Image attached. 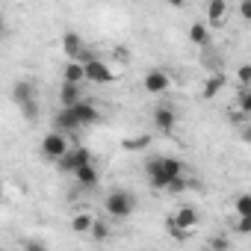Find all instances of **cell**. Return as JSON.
Instances as JSON below:
<instances>
[{
    "mask_svg": "<svg viewBox=\"0 0 251 251\" xmlns=\"http://www.w3.org/2000/svg\"><path fill=\"white\" fill-rule=\"evenodd\" d=\"M145 175H148V180H151L154 189L166 192L177 177H183V163L175 160V157H151L145 163Z\"/></svg>",
    "mask_w": 251,
    "mask_h": 251,
    "instance_id": "1",
    "label": "cell"
},
{
    "mask_svg": "<svg viewBox=\"0 0 251 251\" xmlns=\"http://www.w3.org/2000/svg\"><path fill=\"white\" fill-rule=\"evenodd\" d=\"M103 207H106V213H109L112 219H127V216L136 210V195L127 192V189H115V192L106 195Z\"/></svg>",
    "mask_w": 251,
    "mask_h": 251,
    "instance_id": "2",
    "label": "cell"
},
{
    "mask_svg": "<svg viewBox=\"0 0 251 251\" xmlns=\"http://www.w3.org/2000/svg\"><path fill=\"white\" fill-rule=\"evenodd\" d=\"M195 225H198V213H195L192 207H180V210L175 213V219L169 222V230L175 233V239H186Z\"/></svg>",
    "mask_w": 251,
    "mask_h": 251,
    "instance_id": "3",
    "label": "cell"
},
{
    "mask_svg": "<svg viewBox=\"0 0 251 251\" xmlns=\"http://www.w3.org/2000/svg\"><path fill=\"white\" fill-rule=\"evenodd\" d=\"M83 166H92V154H89V148H71L62 160H59V172H71V175H77Z\"/></svg>",
    "mask_w": 251,
    "mask_h": 251,
    "instance_id": "4",
    "label": "cell"
},
{
    "mask_svg": "<svg viewBox=\"0 0 251 251\" xmlns=\"http://www.w3.org/2000/svg\"><path fill=\"white\" fill-rule=\"evenodd\" d=\"M42 151H45V157H50V160H56V163H59L71 148H68V139L56 130V133H48V136L42 139Z\"/></svg>",
    "mask_w": 251,
    "mask_h": 251,
    "instance_id": "5",
    "label": "cell"
},
{
    "mask_svg": "<svg viewBox=\"0 0 251 251\" xmlns=\"http://www.w3.org/2000/svg\"><path fill=\"white\" fill-rule=\"evenodd\" d=\"M142 86H145V92H148V95H163V92H169L172 80H169V74H166L163 68H151V71L145 74Z\"/></svg>",
    "mask_w": 251,
    "mask_h": 251,
    "instance_id": "6",
    "label": "cell"
},
{
    "mask_svg": "<svg viewBox=\"0 0 251 251\" xmlns=\"http://www.w3.org/2000/svg\"><path fill=\"white\" fill-rule=\"evenodd\" d=\"M86 80H89V83H112V80H115V71H112L106 62L92 59V62H86Z\"/></svg>",
    "mask_w": 251,
    "mask_h": 251,
    "instance_id": "7",
    "label": "cell"
},
{
    "mask_svg": "<svg viewBox=\"0 0 251 251\" xmlns=\"http://www.w3.org/2000/svg\"><path fill=\"white\" fill-rule=\"evenodd\" d=\"M56 127H59V133H74V130L83 127V124H80V118H77L74 109H59L56 112Z\"/></svg>",
    "mask_w": 251,
    "mask_h": 251,
    "instance_id": "8",
    "label": "cell"
},
{
    "mask_svg": "<svg viewBox=\"0 0 251 251\" xmlns=\"http://www.w3.org/2000/svg\"><path fill=\"white\" fill-rule=\"evenodd\" d=\"M62 50H65V56H68V62L71 59H77V56H83V39L77 36V33H65L62 36Z\"/></svg>",
    "mask_w": 251,
    "mask_h": 251,
    "instance_id": "9",
    "label": "cell"
},
{
    "mask_svg": "<svg viewBox=\"0 0 251 251\" xmlns=\"http://www.w3.org/2000/svg\"><path fill=\"white\" fill-rule=\"evenodd\" d=\"M175 121H177V115H175L172 106H157V112H154V124H157L163 133H169V130L175 127Z\"/></svg>",
    "mask_w": 251,
    "mask_h": 251,
    "instance_id": "10",
    "label": "cell"
},
{
    "mask_svg": "<svg viewBox=\"0 0 251 251\" xmlns=\"http://www.w3.org/2000/svg\"><path fill=\"white\" fill-rule=\"evenodd\" d=\"M74 112H77V118H80V124L86 127V124H98V118H100V112H98V106H92V103H86V100H80L77 106H71Z\"/></svg>",
    "mask_w": 251,
    "mask_h": 251,
    "instance_id": "11",
    "label": "cell"
},
{
    "mask_svg": "<svg viewBox=\"0 0 251 251\" xmlns=\"http://www.w3.org/2000/svg\"><path fill=\"white\" fill-rule=\"evenodd\" d=\"M59 103H62V109L77 106V103H80V86H74V83H62V89H59Z\"/></svg>",
    "mask_w": 251,
    "mask_h": 251,
    "instance_id": "12",
    "label": "cell"
},
{
    "mask_svg": "<svg viewBox=\"0 0 251 251\" xmlns=\"http://www.w3.org/2000/svg\"><path fill=\"white\" fill-rule=\"evenodd\" d=\"M62 77H65V83H74V86H80V80H86V65H83L80 59H71V62L65 65Z\"/></svg>",
    "mask_w": 251,
    "mask_h": 251,
    "instance_id": "13",
    "label": "cell"
},
{
    "mask_svg": "<svg viewBox=\"0 0 251 251\" xmlns=\"http://www.w3.org/2000/svg\"><path fill=\"white\" fill-rule=\"evenodd\" d=\"M12 100L21 106V103H27V100H36L33 98V86L30 83H24V80H18L15 86H12Z\"/></svg>",
    "mask_w": 251,
    "mask_h": 251,
    "instance_id": "14",
    "label": "cell"
},
{
    "mask_svg": "<svg viewBox=\"0 0 251 251\" xmlns=\"http://www.w3.org/2000/svg\"><path fill=\"white\" fill-rule=\"evenodd\" d=\"M74 177H77V183H80V186H98V180H100V175H98L95 163H92V166H83Z\"/></svg>",
    "mask_w": 251,
    "mask_h": 251,
    "instance_id": "15",
    "label": "cell"
},
{
    "mask_svg": "<svg viewBox=\"0 0 251 251\" xmlns=\"http://www.w3.org/2000/svg\"><path fill=\"white\" fill-rule=\"evenodd\" d=\"M92 225H95V216H92V213H77V216L71 219V230H74V233H89Z\"/></svg>",
    "mask_w": 251,
    "mask_h": 251,
    "instance_id": "16",
    "label": "cell"
},
{
    "mask_svg": "<svg viewBox=\"0 0 251 251\" xmlns=\"http://www.w3.org/2000/svg\"><path fill=\"white\" fill-rule=\"evenodd\" d=\"M225 15H227V3H225V0H213V3L207 6V18H210V24H222Z\"/></svg>",
    "mask_w": 251,
    "mask_h": 251,
    "instance_id": "17",
    "label": "cell"
},
{
    "mask_svg": "<svg viewBox=\"0 0 251 251\" xmlns=\"http://www.w3.org/2000/svg\"><path fill=\"white\" fill-rule=\"evenodd\" d=\"M207 39H210L207 24H204V21H195V24L189 27V42H192V45H207Z\"/></svg>",
    "mask_w": 251,
    "mask_h": 251,
    "instance_id": "18",
    "label": "cell"
},
{
    "mask_svg": "<svg viewBox=\"0 0 251 251\" xmlns=\"http://www.w3.org/2000/svg\"><path fill=\"white\" fill-rule=\"evenodd\" d=\"M233 210H236V219H251V195H239L233 201Z\"/></svg>",
    "mask_w": 251,
    "mask_h": 251,
    "instance_id": "19",
    "label": "cell"
},
{
    "mask_svg": "<svg viewBox=\"0 0 251 251\" xmlns=\"http://www.w3.org/2000/svg\"><path fill=\"white\" fill-rule=\"evenodd\" d=\"M21 115L33 124V121H39V103L36 100H27V103H21Z\"/></svg>",
    "mask_w": 251,
    "mask_h": 251,
    "instance_id": "20",
    "label": "cell"
},
{
    "mask_svg": "<svg viewBox=\"0 0 251 251\" xmlns=\"http://www.w3.org/2000/svg\"><path fill=\"white\" fill-rule=\"evenodd\" d=\"M222 86H225V80H222L219 74H216V77H210V80L204 83V98H213V95H216Z\"/></svg>",
    "mask_w": 251,
    "mask_h": 251,
    "instance_id": "21",
    "label": "cell"
},
{
    "mask_svg": "<svg viewBox=\"0 0 251 251\" xmlns=\"http://www.w3.org/2000/svg\"><path fill=\"white\" fill-rule=\"evenodd\" d=\"M98 242H103L106 236H109V227H106V222H100V219H95V225H92V230H89Z\"/></svg>",
    "mask_w": 251,
    "mask_h": 251,
    "instance_id": "22",
    "label": "cell"
},
{
    "mask_svg": "<svg viewBox=\"0 0 251 251\" xmlns=\"http://www.w3.org/2000/svg\"><path fill=\"white\" fill-rule=\"evenodd\" d=\"M148 142H151V136H133V139L124 142V148L127 151H142V148H148Z\"/></svg>",
    "mask_w": 251,
    "mask_h": 251,
    "instance_id": "23",
    "label": "cell"
},
{
    "mask_svg": "<svg viewBox=\"0 0 251 251\" xmlns=\"http://www.w3.org/2000/svg\"><path fill=\"white\" fill-rule=\"evenodd\" d=\"M210 248H213V251H227V248H230V239H227V236H213V239H210Z\"/></svg>",
    "mask_w": 251,
    "mask_h": 251,
    "instance_id": "24",
    "label": "cell"
},
{
    "mask_svg": "<svg viewBox=\"0 0 251 251\" xmlns=\"http://www.w3.org/2000/svg\"><path fill=\"white\" fill-rule=\"evenodd\" d=\"M233 230H236L239 236H248V233H251V219H236V222H233Z\"/></svg>",
    "mask_w": 251,
    "mask_h": 251,
    "instance_id": "25",
    "label": "cell"
},
{
    "mask_svg": "<svg viewBox=\"0 0 251 251\" xmlns=\"http://www.w3.org/2000/svg\"><path fill=\"white\" fill-rule=\"evenodd\" d=\"M24 251H50L42 239H24Z\"/></svg>",
    "mask_w": 251,
    "mask_h": 251,
    "instance_id": "26",
    "label": "cell"
},
{
    "mask_svg": "<svg viewBox=\"0 0 251 251\" xmlns=\"http://www.w3.org/2000/svg\"><path fill=\"white\" fill-rule=\"evenodd\" d=\"M239 109H242L245 115H251V92H248V89L239 92Z\"/></svg>",
    "mask_w": 251,
    "mask_h": 251,
    "instance_id": "27",
    "label": "cell"
},
{
    "mask_svg": "<svg viewBox=\"0 0 251 251\" xmlns=\"http://www.w3.org/2000/svg\"><path fill=\"white\" fill-rule=\"evenodd\" d=\"M186 186H189V183H186V177H177V180H175V183H172V186H169L166 192H172V195H180V192H183Z\"/></svg>",
    "mask_w": 251,
    "mask_h": 251,
    "instance_id": "28",
    "label": "cell"
},
{
    "mask_svg": "<svg viewBox=\"0 0 251 251\" xmlns=\"http://www.w3.org/2000/svg\"><path fill=\"white\" fill-rule=\"evenodd\" d=\"M239 15L245 21H251V0H242V3H239Z\"/></svg>",
    "mask_w": 251,
    "mask_h": 251,
    "instance_id": "29",
    "label": "cell"
},
{
    "mask_svg": "<svg viewBox=\"0 0 251 251\" xmlns=\"http://www.w3.org/2000/svg\"><path fill=\"white\" fill-rule=\"evenodd\" d=\"M239 80H242V83H251V65H242V68H239Z\"/></svg>",
    "mask_w": 251,
    "mask_h": 251,
    "instance_id": "30",
    "label": "cell"
},
{
    "mask_svg": "<svg viewBox=\"0 0 251 251\" xmlns=\"http://www.w3.org/2000/svg\"><path fill=\"white\" fill-rule=\"evenodd\" d=\"M242 139H245V142H251V124H248V127H242Z\"/></svg>",
    "mask_w": 251,
    "mask_h": 251,
    "instance_id": "31",
    "label": "cell"
},
{
    "mask_svg": "<svg viewBox=\"0 0 251 251\" xmlns=\"http://www.w3.org/2000/svg\"><path fill=\"white\" fill-rule=\"evenodd\" d=\"M201 251H213V248H210V245H207V248H201Z\"/></svg>",
    "mask_w": 251,
    "mask_h": 251,
    "instance_id": "32",
    "label": "cell"
},
{
    "mask_svg": "<svg viewBox=\"0 0 251 251\" xmlns=\"http://www.w3.org/2000/svg\"><path fill=\"white\" fill-rule=\"evenodd\" d=\"M142 251H154V248H142Z\"/></svg>",
    "mask_w": 251,
    "mask_h": 251,
    "instance_id": "33",
    "label": "cell"
}]
</instances>
